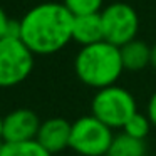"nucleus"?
<instances>
[{"instance_id": "obj_1", "label": "nucleus", "mask_w": 156, "mask_h": 156, "mask_svg": "<svg viewBox=\"0 0 156 156\" xmlns=\"http://www.w3.org/2000/svg\"><path fill=\"white\" fill-rule=\"evenodd\" d=\"M74 15L64 4L44 2L20 19V39L35 55H51L72 41Z\"/></svg>"}, {"instance_id": "obj_2", "label": "nucleus", "mask_w": 156, "mask_h": 156, "mask_svg": "<svg viewBox=\"0 0 156 156\" xmlns=\"http://www.w3.org/2000/svg\"><path fill=\"white\" fill-rule=\"evenodd\" d=\"M74 71L82 84L96 91L116 84L124 72L121 49L108 41L82 45L76 54Z\"/></svg>"}, {"instance_id": "obj_3", "label": "nucleus", "mask_w": 156, "mask_h": 156, "mask_svg": "<svg viewBox=\"0 0 156 156\" xmlns=\"http://www.w3.org/2000/svg\"><path fill=\"white\" fill-rule=\"evenodd\" d=\"M138 111L136 99L128 89L118 84L98 89L91 101V114L111 129H122L129 118Z\"/></svg>"}, {"instance_id": "obj_4", "label": "nucleus", "mask_w": 156, "mask_h": 156, "mask_svg": "<svg viewBox=\"0 0 156 156\" xmlns=\"http://www.w3.org/2000/svg\"><path fill=\"white\" fill-rule=\"evenodd\" d=\"M35 54L19 37L0 39V89H10L27 81Z\"/></svg>"}, {"instance_id": "obj_5", "label": "nucleus", "mask_w": 156, "mask_h": 156, "mask_svg": "<svg viewBox=\"0 0 156 156\" xmlns=\"http://www.w3.org/2000/svg\"><path fill=\"white\" fill-rule=\"evenodd\" d=\"M112 138V129L94 114L81 116L72 122L69 148L81 156H106Z\"/></svg>"}, {"instance_id": "obj_6", "label": "nucleus", "mask_w": 156, "mask_h": 156, "mask_svg": "<svg viewBox=\"0 0 156 156\" xmlns=\"http://www.w3.org/2000/svg\"><path fill=\"white\" fill-rule=\"evenodd\" d=\"M104 41L122 47L129 41L138 37L139 17L131 5L124 2H114L101 10Z\"/></svg>"}, {"instance_id": "obj_7", "label": "nucleus", "mask_w": 156, "mask_h": 156, "mask_svg": "<svg viewBox=\"0 0 156 156\" xmlns=\"http://www.w3.org/2000/svg\"><path fill=\"white\" fill-rule=\"evenodd\" d=\"M41 119L37 112L29 108H19L4 116V141L20 143L35 139L41 128Z\"/></svg>"}, {"instance_id": "obj_8", "label": "nucleus", "mask_w": 156, "mask_h": 156, "mask_svg": "<svg viewBox=\"0 0 156 156\" xmlns=\"http://www.w3.org/2000/svg\"><path fill=\"white\" fill-rule=\"evenodd\" d=\"M71 129L72 122L64 118H49L41 122V128L37 131V139L51 154L62 153L69 148L71 143Z\"/></svg>"}, {"instance_id": "obj_9", "label": "nucleus", "mask_w": 156, "mask_h": 156, "mask_svg": "<svg viewBox=\"0 0 156 156\" xmlns=\"http://www.w3.org/2000/svg\"><path fill=\"white\" fill-rule=\"evenodd\" d=\"M72 41L77 42L81 47L82 45H89V44H96V42H99V41H104L101 12L74 15Z\"/></svg>"}, {"instance_id": "obj_10", "label": "nucleus", "mask_w": 156, "mask_h": 156, "mask_svg": "<svg viewBox=\"0 0 156 156\" xmlns=\"http://www.w3.org/2000/svg\"><path fill=\"white\" fill-rule=\"evenodd\" d=\"M121 49V59L124 71L138 72L151 66V47L144 41H139L138 37L124 44Z\"/></svg>"}, {"instance_id": "obj_11", "label": "nucleus", "mask_w": 156, "mask_h": 156, "mask_svg": "<svg viewBox=\"0 0 156 156\" xmlns=\"http://www.w3.org/2000/svg\"><path fill=\"white\" fill-rule=\"evenodd\" d=\"M146 154V144L144 139H138L126 134L124 131L114 134L112 143L109 146L106 156H144Z\"/></svg>"}, {"instance_id": "obj_12", "label": "nucleus", "mask_w": 156, "mask_h": 156, "mask_svg": "<svg viewBox=\"0 0 156 156\" xmlns=\"http://www.w3.org/2000/svg\"><path fill=\"white\" fill-rule=\"evenodd\" d=\"M0 156H52L37 139L20 143H5L0 148Z\"/></svg>"}, {"instance_id": "obj_13", "label": "nucleus", "mask_w": 156, "mask_h": 156, "mask_svg": "<svg viewBox=\"0 0 156 156\" xmlns=\"http://www.w3.org/2000/svg\"><path fill=\"white\" fill-rule=\"evenodd\" d=\"M151 128H153V124H151V121H149L148 114H146V112L143 114V112L136 111L134 114L126 121V124L122 126V131H124L126 134L133 136V138L146 139V136L149 134Z\"/></svg>"}, {"instance_id": "obj_14", "label": "nucleus", "mask_w": 156, "mask_h": 156, "mask_svg": "<svg viewBox=\"0 0 156 156\" xmlns=\"http://www.w3.org/2000/svg\"><path fill=\"white\" fill-rule=\"evenodd\" d=\"M62 4L71 10L72 15H82L101 12L104 0H62Z\"/></svg>"}, {"instance_id": "obj_15", "label": "nucleus", "mask_w": 156, "mask_h": 156, "mask_svg": "<svg viewBox=\"0 0 156 156\" xmlns=\"http://www.w3.org/2000/svg\"><path fill=\"white\" fill-rule=\"evenodd\" d=\"M146 114H148L151 124L156 128V91L151 94V98H149V101H148V106H146Z\"/></svg>"}, {"instance_id": "obj_16", "label": "nucleus", "mask_w": 156, "mask_h": 156, "mask_svg": "<svg viewBox=\"0 0 156 156\" xmlns=\"http://www.w3.org/2000/svg\"><path fill=\"white\" fill-rule=\"evenodd\" d=\"M9 24H10V19L7 17L5 10L0 7V39L7 35V30H9Z\"/></svg>"}, {"instance_id": "obj_17", "label": "nucleus", "mask_w": 156, "mask_h": 156, "mask_svg": "<svg viewBox=\"0 0 156 156\" xmlns=\"http://www.w3.org/2000/svg\"><path fill=\"white\" fill-rule=\"evenodd\" d=\"M151 67L156 69V44L151 47Z\"/></svg>"}, {"instance_id": "obj_18", "label": "nucleus", "mask_w": 156, "mask_h": 156, "mask_svg": "<svg viewBox=\"0 0 156 156\" xmlns=\"http://www.w3.org/2000/svg\"><path fill=\"white\" fill-rule=\"evenodd\" d=\"M4 141V118L0 116V143Z\"/></svg>"}]
</instances>
